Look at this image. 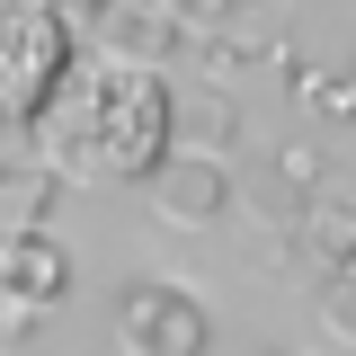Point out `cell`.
<instances>
[{
	"mask_svg": "<svg viewBox=\"0 0 356 356\" xmlns=\"http://www.w3.org/2000/svg\"><path fill=\"white\" fill-rule=\"evenodd\" d=\"M54 205H63V178L44 161H0V241L9 232H44Z\"/></svg>",
	"mask_w": 356,
	"mask_h": 356,
	"instance_id": "cell-9",
	"label": "cell"
},
{
	"mask_svg": "<svg viewBox=\"0 0 356 356\" xmlns=\"http://www.w3.org/2000/svg\"><path fill=\"white\" fill-rule=\"evenodd\" d=\"M294 250H303L321 276H330V267H356V205H348V196H339V205H303Z\"/></svg>",
	"mask_w": 356,
	"mask_h": 356,
	"instance_id": "cell-10",
	"label": "cell"
},
{
	"mask_svg": "<svg viewBox=\"0 0 356 356\" xmlns=\"http://www.w3.org/2000/svg\"><path fill=\"white\" fill-rule=\"evenodd\" d=\"M44 312L36 303H18V294H9V285H0V348H18V339H27V330H36Z\"/></svg>",
	"mask_w": 356,
	"mask_h": 356,
	"instance_id": "cell-15",
	"label": "cell"
},
{
	"mask_svg": "<svg viewBox=\"0 0 356 356\" xmlns=\"http://www.w3.org/2000/svg\"><path fill=\"white\" fill-rule=\"evenodd\" d=\"M170 143L178 152H232L241 143V107L214 81H170Z\"/></svg>",
	"mask_w": 356,
	"mask_h": 356,
	"instance_id": "cell-7",
	"label": "cell"
},
{
	"mask_svg": "<svg viewBox=\"0 0 356 356\" xmlns=\"http://www.w3.org/2000/svg\"><path fill=\"white\" fill-rule=\"evenodd\" d=\"M0 285H9L18 303L54 312L72 294V250H63L54 232H9V241H0Z\"/></svg>",
	"mask_w": 356,
	"mask_h": 356,
	"instance_id": "cell-6",
	"label": "cell"
},
{
	"mask_svg": "<svg viewBox=\"0 0 356 356\" xmlns=\"http://www.w3.org/2000/svg\"><path fill=\"white\" fill-rule=\"evenodd\" d=\"M348 205H356V196H348Z\"/></svg>",
	"mask_w": 356,
	"mask_h": 356,
	"instance_id": "cell-16",
	"label": "cell"
},
{
	"mask_svg": "<svg viewBox=\"0 0 356 356\" xmlns=\"http://www.w3.org/2000/svg\"><path fill=\"white\" fill-rule=\"evenodd\" d=\"M44 9L63 18V36H72V44H89V36H98V18H107L116 0H44Z\"/></svg>",
	"mask_w": 356,
	"mask_h": 356,
	"instance_id": "cell-13",
	"label": "cell"
},
{
	"mask_svg": "<svg viewBox=\"0 0 356 356\" xmlns=\"http://www.w3.org/2000/svg\"><path fill=\"white\" fill-rule=\"evenodd\" d=\"M267 170H276V178H294V187L312 196V187H321V152H312V143H285V152H276Z\"/></svg>",
	"mask_w": 356,
	"mask_h": 356,
	"instance_id": "cell-14",
	"label": "cell"
},
{
	"mask_svg": "<svg viewBox=\"0 0 356 356\" xmlns=\"http://www.w3.org/2000/svg\"><path fill=\"white\" fill-rule=\"evenodd\" d=\"M303 98H312V107H330V116H356V63H339V81H321V72H312Z\"/></svg>",
	"mask_w": 356,
	"mask_h": 356,
	"instance_id": "cell-12",
	"label": "cell"
},
{
	"mask_svg": "<svg viewBox=\"0 0 356 356\" xmlns=\"http://www.w3.org/2000/svg\"><path fill=\"white\" fill-rule=\"evenodd\" d=\"M321 321H330L339 339H356V267H330V276H321Z\"/></svg>",
	"mask_w": 356,
	"mask_h": 356,
	"instance_id": "cell-11",
	"label": "cell"
},
{
	"mask_svg": "<svg viewBox=\"0 0 356 356\" xmlns=\"http://www.w3.org/2000/svg\"><path fill=\"white\" fill-rule=\"evenodd\" d=\"M116 348L125 356H214V312L170 276H134L116 294Z\"/></svg>",
	"mask_w": 356,
	"mask_h": 356,
	"instance_id": "cell-3",
	"label": "cell"
},
{
	"mask_svg": "<svg viewBox=\"0 0 356 356\" xmlns=\"http://www.w3.org/2000/svg\"><path fill=\"white\" fill-rule=\"evenodd\" d=\"M63 63H72L63 18L44 0H0V134H27V116L44 107Z\"/></svg>",
	"mask_w": 356,
	"mask_h": 356,
	"instance_id": "cell-2",
	"label": "cell"
},
{
	"mask_svg": "<svg viewBox=\"0 0 356 356\" xmlns=\"http://www.w3.org/2000/svg\"><path fill=\"white\" fill-rule=\"evenodd\" d=\"M232 205H241V178L222 152H178L170 143L143 170V214L170 222V232H214V222H232Z\"/></svg>",
	"mask_w": 356,
	"mask_h": 356,
	"instance_id": "cell-4",
	"label": "cell"
},
{
	"mask_svg": "<svg viewBox=\"0 0 356 356\" xmlns=\"http://www.w3.org/2000/svg\"><path fill=\"white\" fill-rule=\"evenodd\" d=\"M205 44V63H267V54H285V18H276V0H232L214 27H196Z\"/></svg>",
	"mask_w": 356,
	"mask_h": 356,
	"instance_id": "cell-8",
	"label": "cell"
},
{
	"mask_svg": "<svg viewBox=\"0 0 356 356\" xmlns=\"http://www.w3.org/2000/svg\"><path fill=\"white\" fill-rule=\"evenodd\" d=\"M27 143L72 187H143V170L170 152V81L152 63H116L98 44H72L44 107L27 116Z\"/></svg>",
	"mask_w": 356,
	"mask_h": 356,
	"instance_id": "cell-1",
	"label": "cell"
},
{
	"mask_svg": "<svg viewBox=\"0 0 356 356\" xmlns=\"http://www.w3.org/2000/svg\"><path fill=\"white\" fill-rule=\"evenodd\" d=\"M98 54H116V63H170V54H187V18H178L170 0H116L107 18H98Z\"/></svg>",
	"mask_w": 356,
	"mask_h": 356,
	"instance_id": "cell-5",
	"label": "cell"
}]
</instances>
